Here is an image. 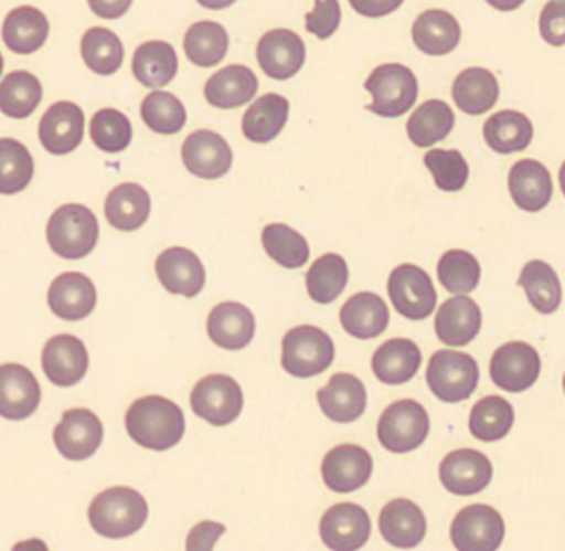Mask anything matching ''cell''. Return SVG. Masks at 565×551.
<instances>
[{
	"label": "cell",
	"mask_w": 565,
	"mask_h": 551,
	"mask_svg": "<svg viewBox=\"0 0 565 551\" xmlns=\"http://www.w3.org/2000/svg\"><path fill=\"white\" fill-rule=\"evenodd\" d=\"M126 430L139 446L161 453L178 446L184 437V413L166 398H141L126 413Z\"/></svg>",
	"instance_id": "obj_1"
},
{
	"label": "cell",
	"mask_w": 565,
	"mask_h": 551,
	"mask_svg": "<svg viewBox=\"0 0 565 551\" xmlns=\"http://www.w3.org/2000/svg\"><path fill=\"white\" fill-rule=\"evenodd\" d=\"M148 504L138 490L115 487L99 494L88 510L93 530L106 539L135 536L148 520Z\"/></svg>",
	"instance_id": "obj_2"
},
{
	"label": "cell",
	"mask_w": 565,
	"mask_h": 551,
	"mask_svg": "<svg viewBox=\"0 0 565 551\" xmlns=\"http://www.w3.org/2000/svg\"><path fill=\"white\" fill-rule=\"evenodd\" d=\"M98 237V219L82 204L62 205L46 225L50 248L66 261H78L92 254Z\"/></svg>",
	"instance_id": "obj_3"
},
{
	"label": "cell",
	"mask_w": 565,
	"mask_h": 551,
	"mask_svg": "<svg viewBox=\"0 0 565 551\" xmlns=\"http://www.w3.org/2000/svg\"><path fill=\"white\" fill-rule=\"evenodd\" d=\"M364 86L372 95V103L365 109L382 118H398L417 102V76L402 63L377 66L365 80Z\"/></svg>",
	"instance_id": "obj_4"
},
{
	"label": "cell",
	"mask_w": 565,
	"mask_h": 551,
	"mask_svg": "<svg viewBox=\"0 0 565 551\" xmlns=\"http://www.w3.org/2000/svg\"><path fill=\"white\" fill-rule=\"evenodd\" d=\"M334 357L331 337L312 325L292 328L282 338L281 364L291 377H318L331 367Z\"/></svg>",
	"instance_id": "obj_5"
},
{
	"label": "cell",
	"mask_w": 565,
	"mask_h": 551,
	"mask_svg": "<svg viewBox=\"0 0 565 551\" xmlns=\"http://www.w3.org/2000/svg\"><path fill=\"white\" fill-rule=\"evenodd\" d=\"M480 368L475 358L460 351L441 350L430 358L427 383L444 403H461L477 391Z\"/></svg>",
	"instance_id": "obj_6"
},
{
	"label": "cell",
	"mask_w": 565,
	"mask_h": 551,
	"mask_svg": "<svg viewBox=\"0 0 565 551\" xmlns=\"http://www.w3.org/2000/svg\"><path fill=\"white\" fill-rule=\"evenodd\" d=\"M428 433L430 417L425 407L414 400L395 401L379 420V443L388 453H412L425 443Z\"/></svg>",
	"instance_id": "obj_7"
},
{
	"label": "cell",
	"mask_w": 565,
	"mask_h": 551,
	"mask_svg": "<svg viewBox=\"0 0 565 551\" xmlns=\"http://www.w3.org/2000/svg\"><path fill=\"white\" fill-rule=\"evenodd\" d=\"M191 406L195 416L212 426H228L244 410V391L234 378L227 374H211L195 384L191 394Z\"/></svg>",
	"instance_id": "obj_8"
},
{
	"label": "cell",
	"mask_w": 565,
	"mask_h": 551,
	"mask_svg": "<svg viewBox=\"0 0 565 551\" xmlns=\"http://www.w3.org/2000/svg\"><path fill=\"white\" fill-rule=\"evenodd\" d=\"M392 305L408 320H425L437 307V290L430 275L417 265H398L387 284Z\"/></svg>",
	"instance_id": "obj_9"
},
{
	"label": "cell",
	"mask_w": 565,
	"mask_h": 551,
	"mask_svg": "<svg viewBox=\"0 0 565 551\" xmlns=\"http://www.w3.org/2000/svg\"><path fill=\"white\" fill-rule=\"evenodd\" d=\"M507 527L503 517L484 504L465 507L451 523L450 537L460 551H494L504 540Z\"/></svg>",
	"instance_id": "obj_10"
},
{
	"label": "cell",
	"mask_w": 565,
	"mask_h": 551,
	"mask_svg": "<svg viewBox=\"0 0 565 551\" xmlns=\"http://www.w3.org/2000/svg\"><path fill=\"white\" fill-rule=\"evenodd\" d=\"M490 374L500 390L508 393H524L540 378V353L536 348L524 341L503 345L491 358Z\"/></svg>",
	"instance_id": "obj_11"
},
{
	"label": "cell",
	"mask_w": 565,
	"mask_h": 551,
	"mask_svg": "<svg viewBox=\"0 0 565 551\" xmlns=\"http://www.w3.org/2000/svg\"><path fill=\"white\" fill-rule=\"evenodd\" d=\"M371 527V517L361 506L335 504L322 517L319 533L328 549L354 551L367 543Z\"/></svg>",
	"instance_id": "obj_12"
},
{
	"label": "cell",
	"mask_w": 565,
	"mask_h": 551,
	"mask_svg": "<svg viewBox=\"0 0 565 551\" xmlns=\"http://www.w3.org/2000/svg\"><path fill=\"white\" fill-rule=\"evenodd\" d=\"M371 454L355 444H342L326 454L321 474L332 492L351 494L361 489L372 476Z\"/></svg>",
	"instance_id": "obj_13"
},
{
	"label": "cell",
	"mask_w": 565,
	"mask_h": 551,
	"mask_svg": "<svg viewBox=\"0 0 565 551\" xmlns=\"http://www.w3.org/2000/svg\"><path fill=\"white\" fill-rule=\"evenodd\" d=\"M182 161L189 172L201 179L224 178L231 171L234 152L218 133L198 129L182 146Z\"/></svg>",
	"instance_id": "obj_14"
},
{
	"label": "cell",
	"mask_w": 565,
	"mask_h": 551,
	"mask_svg": "<svg viewBox=\"0 0 565 551\" xmlns=\"http://www.w3.org/2000/svg\"><path fill=\"white\" fill-rule=\"evenodd\" d=\"M493 479V466L480 451L460 449L440 464V480L448 492L470 497L483 492Z\"/></svg>",
	"instance_id": "obj_15"
},
{
	"label": "cell",
	"mask_w": 565,
	"mask_h": 551,
	"mask_svg": "<svg viewBox=\"0 0 565 551\" xmlns=\"http://www.w3.org/2000/svg\"><path fill=\"white\" fill-rule=\"evenodd\" d=\"M53 441L65 459H89L103 443L102 421L88 410L66 411L55 427Z\"/></svg>",
	"instance_id": "obj_16"
},
{
	"label": "cell",
	"mask_w": 565,
	"mask_h": 551,
	"mask_svg": "<svg viewBox=\"0 0 565 551\" xmlns=\"http://www.w3.org/2000/svg\"><path fill=\"white\" fill-rule=\"evenodd\" d=\"M85 113L72 102H58L40 119L39 138L50 155L63 156L75 151L83 141Z\"/></svg>",
	"instance_id": "obj_17"
},
{
	"label": "cell",
	"mask_w": 565,
	"mask_h": 551,
	"mask_svg": "<svg viewBox=\"0 0 565 551\" xmlns=\"http://www.w3.org/2000/svg\"><path fill=\"white\" fill-rule=\"evenodd\" d=\"M88 350L73 335H58L46 341L42 367L49 381L60 388L78 384L88 371Z\"/></svg>",
	"instance_id": "obj_18"
},
{
	"label": "cell",
	"mask_w": 565,
	"mask_h": 551,
	"mask_svg": "<svg viewBox=\"0 0 565 551\" xmlns=\"http://www.w3.org/2000/svg\"><path fill=\"white\" fill-rule=\"evenodd\" d=\"M257 59L265 75L270 78L280 82L292 78L305 65V42L291 30H271L258 42Z\"/></svg>",
	"instance_id": "obj_19"
},
{
	"label": "cell",
	"mask_w": 565,
	"mask_h": 551,
	"mask_svg": "<svg viewBox=\"0 0 565 551\" xmlns=\"http://www.w3.org/2000/svg\"><path fill=\"white\" fill-rule=\"evenodd\" d=\"M39 381L22 364L0 367V416L9 421H23L39 410Z\"/></svg>",
	"instance_id": "obj_20"
},
{
	"label": "cell",
	"mask_w": 565,
	"mask_h": 551,
	"mask_svg": "<svg viewBox=\"0 0 565 551\" xmlns=\"http://www.w3.org/2000/svg\"><path fill=\"white\" fill-rule=\"evenodd\" d=\"M156 274L169 294L198 297L205 285V268L201 258L184 247H171L156 261Z\"/></svg>",
	"instance_id": "obj_21"
},
{
	"label": "cell",
	"mask_w": 565,
	"mask_h": 551,
	"mask_svg": "<svg viewBox=\"0 0 565 551\" xmlns=\"http://www.w3.org/2000/svg\"><path fill=\"white\" fill-rule=\"evenodd\" d=\"M96 288L79 272H65L50 285L49 305L56 317L78 321L92 315L96 307Z\"/></svg>",
	"instance_id": "obj_22"
},
{
	"label": "cell",
	"mask_w": 565,
	"mask_h": 551,
	"mask_svg": "<svg viewBox=\"0 0 565 551\" xmlns=\"http://www.w3.org/2000/svg\"><path fill=\"white\" fill-rule=\"evenodd\" d=\"M510 194L514 204L526 212H540L553 199L554 186L550 169L536 159H521L511 168Z\"/></svg>",
	"instance_id": "obj_23"
},
{
	"label": "cell",
	"mask_w": 565,
	"mask_h": 551,
	"mask_svg": "<svg viewBox=\"0 0 565 551\" xmlns=\"http://www.w3.org/2000/svg\"><path fill=\"white\" fill-rule=\"evenodd\" d=\"M255 330L257 321L250 308L237 301H224L209 315V337L224 350H244L254 340Z\"/></svg>",
	"instance_id": "obj_24"
},
{
	"label": "cell",
	"mask_w": 565,
	"mask_h": 551,
	"mask_svg": "<svg viewBox=\"0 0 565 551\" xmlns=\"http://www.w3.org/2000/svg\"><path fill=\"white\" fill-rule=\"evenodd\" d=\"M483 315L470 297H454L445 301L435 318L438 340L448 347H467L480 333Z\"/></svg>",
	"instance_id": "obj_25"
},
{
	"label": "cell",
	"mask_w": 565,
	"mask_h": 551,
	"mask_svg": "<svg viewBox=\"0 0 565 551\" xmlns=\"http://www.w3.org/2000/svg\"><path fill=\"white\" fill-rule=\"evenodd\" d=\"M318 403L329 420L349 424L364 414L367 393L358 377L339 373L329 380L328 386L318 391Z\"/></svg>",
	"instance_id": "obj_26"
},
{
	"label": "cell",
	"mask_w": 565,
	"mask_h": 551,
	"mask_svg": "<svg viewBox=\"0 0 565 551\" xmlns=\"http://www.w3.org/2000/svg\"><path fill=\"white\" fill-rule=\"evenodd\" d=\"M379 530L395 549H415L427 533V520L417 504L395 499L382 509Z\"/></svg>",
	"instance_id": "obj_27"
},
{
	"label": "cell",
	"mask_w": 565,
	"mask_h": 551,
	"mask_svg": "<svg viewBox=\"0 0 565 551\" xmlns=\"http://www.w3.org/2000/svg\"><path fill=\"white\" fill-rule=\"evenodd\" d=\"M342 328L359 340H372L387 330L391 314L385 301L372 292L349 298L341 308Z\"/></svg>",
	"instance_id": "obj_28"
},
{
	"label": "cell",
	"mask_w": 565,
	"mask_h": 551,
	"mask_svg": "<svg viewBox=\"0 0 565 551\" xmlns=\"http://www.w3.org/2000/svg\"><path fill=\"white\" fill-rule=\"evenodd\" d=\"M422 351L407 338H392L372 358V371L381 383L398 386L408 383L420 370Z\"/></svg>",
	"instance_id": "obj_29"
},
{
	"label": "cell",
	"mask_w": 565,
	"mask_h": 551,
	"mask_svg": "<svg viewBox=\"0 0 565 551\" xmlns=\"http://www.w3.org/2000/svg\"><path fill=\"white\" fill-rule=\"evenodd\" d=\"M258 92V78L248 66L228 65L205 83V98L215 108L231 109L247 105Z\"/></svg>",
	"instance_id": "obj_30"
},
{
	"label": "cell",
	"mask_w": 565,
	"mask_h": 551,
	"mask_svg": "<svg viewBox=\"0 0 565 551\" xmlns=\"http://www.w3.org/2000/svg\"><path fill=\"white\" fill-rule=\"evenodd\" d=\"M412 39L420 52L444 56L454 52L461 40V27L447 10H427L412 27Z\"/></svg>",
	"instance_id": "obj_31"
},
{
	"label": "cell",
	"mask_w": 565,
	"mask_h": 551,
	"mask_svg": "<svg viewBox=\"0 0 565 551\" xmlns=\"http://www.w3.org/2000/svg\"><path fill=\"white\" fill-rule=\"evenodd\" d=\"M49 19L42 10L22 6L7 13L2 25V39L7 49L19 55H30L42 49L49 39Z\"/></svg>",
	"instance_id": "obj_32"
},
{
	"label": "cell",
	"mask_w": 565,
	"mask_h": 551,
	"mask_svg": "<svg viewBox=\"0 0 565 551\" xmlns=\"http://www.w3.org/2000/svg\"><path fill=\"white\" fill-rule=\"evenodd\" d=\"M149 214H151V198L148 191L136 182L116 186L106 198V219L118 231H138L148 222Z\"/></svg>",
	"instance_id": "obj_33"
},
{
	"label": "cell",
	"mask_w": 565,
	"mask_h": 551,
	"mask_svg": "<svg viewBox=\"0 0 565 551\" xmlns=\"http://www.w3.org/2000/svg\"><path fill=\"white\" fill-rule=\"evenodd\" d=\"M451 96L461 112L467 115H484L497 105L500 85L490 70L473 66L463 70L455 80Z\"/></svg>",
	"instance_id": "obj_34"
},
{
	"label": "cell",
	"mask_w": 565,
	"mask_h": 551,
	"mask_svg": "<svg viewBox=\"0 0 565 551\" xmlns=\"http://www.w3.org/2000/svg\"><path fill=\"white\" fill-rule=\"evenodd\" d=\"M179 59L174 46L162 40H151L136 49L132 73L146 88H162L178 75Z\"/></svg>",
	"instance_id": "obj_35"
},
{
	"label": "cell",
	"mask_w": 565,
	"mask_h": 551,
	"mask_svg": "<svg viewBox=\"0 0 565 551\" xmlns=\"http://www.w3.org/2000/svg\"><path fill=\"white\" fill-rule=\"evenodd\" d=\"M289 102L277 93L260 96L242 119L245 138L258 145L274 141L288 121Z\"/></svg>",
	"instance_id": "obj_36"
},
{
	"label": "cell",
	"mask_w": 565,
	"mask_h": 551,
	"mask_svg": "<svg viewBox=\"0 0 565 551\" xmlns=\"http://www.w3.org/2000/svg\"><path fill=\"white\" fill-rule=\"evenodd\" d=\"M483 136L487 145L500 155L524 151L533 141V123L524 113L504 109L487 119Z\"/></svg>",
	"instance_id": "obj_37"
},
{
	"label": "cell",
	"mask_w": 565,
	"mask_h": 551,
	"mask_svg": "<svg viewBox=\"0 0 565 551\" xmlns=\"http://www.w3.org/2000/svg\"><path fill=\"white\" fill-rule=\"evenodd\" d=\"M455 126V113L441 99H428L407 121V135L417 148H430L444 141Z\"/></svg>",
	"instance_id": "obj_38"
},
{
	"label": "cell",
	"mask_w": 565,
	"mask_h": 551,
	"mask_svg": "<svg viewBox=\"0 0 565 551\" xmlns=\"http://www.w3.org/2000/svg\"><path fill=\"white\" fill-rule=\"evenodd\" d=\"M518 285L524 288L527 300L540 314H554L563 301V285L546 262L531 261L521 272Z\"/></svg>",
	"instance_id": "obj_39"
},
{
	"label": "cell",
	"mask_w": 565,
	"mask_h": 551,
	"mask_svg": "<svg viewBox=\"0 0 565 551\" xmlns=\"http://www.w3.org/2000/svg\"><path fill=\"white\" fill-rule=\"evenodd\" d=\"M228 43L227 30L221 23L204 20L189 27L184 39L185 55L194 65L211 68L225 59Z\"/></svg>",
	"instance_id": "obj_40"
},
{
	"label": "cell",
	"mask_w": 565,
	"mask_h": 551,
	"mask_svg": "<svg viewBox=\"0 0 565 551\" xmlns=\"http://www.w3.org/2000/svg\"><path fill=\"white\" fill-rule=\"evenodd\" d=\"M42 83L32 73L17 70L0 83V112L13 119H25L42 102Z\"/></svg>",
	"instance_id": "obj_41"
},
{
	"label": "cell",
	"mask_w": 565,
	"mask_h": 551,
	"mask_svg": "<svg viewBox=\"0 0 565 551\" xmlns=\"http://www.w3.org/2000/svg\"><path fill=\"white\" fill-rule=\"evenodd\" d=\"M349 282V267L338 254L319 257L306 274V288L316 304H332L344 292Z\"/></svg>",
	"instance_id": "obj_42"
},
{
	"label": "cell",
	"mask_w": 565,
	"mask_h": 551,
	"mask_svg": "<svg viewBox=\"0 0 565 551\" xmlns=\"http://www.w3.org/2000/svg\"><path fill=\"white\" fill-rule=\"evenodd\" d=\"M514 426V410L504 398L488 396L475 404L470 414V433L483 443H497Z\"/></svg>",
	"instance_id": "obj_43"
},
{
	"label": "cell",
	"mask_w": 565,
	"mask_h": 551,
	"mask_svg": "<svg viewBox=\"0 0 565 551\" xmlns=\"http://www.w3.org/2000/svg\"><path fill=\"white\" fill-rule=\"evenodd\" d=\"M82 56L86 66L98 75H115L125 60V46L111 30L93 27L82 39Z\"/></svg>",
	"instance_id": "obj_44"
},
{
	"label": "cell",
	"mask_w": 565,
	"mask_h": 551,
	"mask_svg": "<svg viewBox=\"0 0 565 551\" xmlns=\"http://www.w3.org/2000/svg\"><path fill=\"white\" fill-rule=\"evenodd\" d=\"M35 171L29 149L12 138H0V194L22 192Z\"/></svg>",
	"instance_id": "obj_45"
},
{
	"label": "cell",
	"mask_w": 565,
	"mask_h": 551,
	"mask_svg": "<svg viewBox=\"0 0 565 551\" xmlns=\"http://www.w3.org/2000/svg\"><path fill=\"white\" fill-rule=\"evenodd\" d=\"M141 118L149 129L159 135H175L184 128L188 112L178 96L158 89L142 99Z\"/></svg>",
	"instance_id": "obj_46"
},
{
	"label": "cell",
	"mask_w": 565,
	"mask_h": 551,
	"mask_svg": "<svg viewBox=\"0 0 565 551\" xmlns=\"http://www.w3.org/2000/svg\"><path fill=\"white\" fill-rule=\"evenodd\" d=\"M267 254L285 268H301L309 261L308 241L286 224H270L262 232Z\"/></svg>",
	"instance_id": "obj_47"
},
{
	"label": "cell",
	"mask_w": 565,
	"mask_h": 551,
	"mask_svg": "<svg viewBox=\"0 0 565 551\" xmlns=\"http://www.w3.org/2000/svg\"><path fill=\"white\" fill-rule=\"evenodd\" d=\"M481 267L473 254L467 251L445 252L438 262V280L450 294H470L480 284Z\"/></svg>",
	"instance_id": "obj_48"
},
{
	"label": "cell",
	"mask_w": 565,
	"mask_h": 551,
	"mask_svg": "<svg viewBox=\"0 0 565 551\" xmlns=\"http://www.w3.org/2000/svg\"><path fill=\"white\" fill-rule=\"evenodd\" d=\"M89 136L96 148L116 155L125 151L132 139V126L128 116L118 109L105 108L95 113L89 123Z\"/></svg>",
	"instance_id": "obj_49"
},
{
	"label": "cell",
	"mask_w": 565,
	"mask_h": 551,
	"mask_svg": "<svg viewBox=\"0 0 565 551\" xmlns=\"http://www.w3.org/2000/svg\"><path fill=\"white\" fill-rule=\"evenodd\" d=\"M424 162L441 191H461L470 178V166L457 149H431L425 155Z\"/></svg>",
	"instance_id": "obj_50"
},
{
	"label": "cell",
	"mask_w": 565,
	"mask_h": 551,
	"mask_svg": "<svg viewBox=\"0 0 565 551\" xmlns=\"http://www.w3.org/2000/svg\"><path fill=\"white\" fill-rule=\"evenodd\" d=\"M341 23L339 0H316L315 9L306 13V30L319 40L334 35Z\"/></svg>",
	"instance_id": "obj_51"
},
{
	"label": "cell",
	"mask_w": 565,
	"mask_h": 551,
	"mask_svg": "<svg viewBox=\"0 0 565 551\" xmlns=\"http://www.w3.org/2000/svg\"><path fill=\"white\" fill-rule=\"evenodd\" d=\"M540 32L550 45H565V0H551L544 6L540 17Z\"/></svg>",
	"instance_id": "obj_52"
},
{
	"label": "cell",
	"mask_w": 565,
	"mask_h": 551,
	"mask_svg": "<svg viewBox=\"0 0 565 551\" xmlns=\"http://www.w3.org/2000/svg\"><path fill=\"white\" fill-rule=\"evenodd\" d=\"M225 533V527L222 523L202 522L195 526L189 533L188 550L209 551L214 549L217 540Z\"/></svg>",
	"instance_id": "obj_53"
},
{
	"label": "cell",
	"mask_w": 565,
	"mask_h": 551,
	"mask_svg": "<svg viewBox=\"0 0 565 551\" xmlns=\"http://www.w3.org/2000/svg\"><path fill=\"white\" fill-rule=\"evenodd\" d=\"M349 3L361 15L379 19V17L395 12L404 3V0H349Z\"/></svg>",
	"instance_id": "obj_54"
},
{
	"label": "cell",
	"mask_w": 565,
	"mask_h": 551,
	"mask_svg": "<svg viewBox=\"0 0 565 551\" xmlns=\"http://www.w3.org/2000/svg\"><path fill=\"white\" fill-rule=\"evenodd\" d=\"M88 6L95 15L115 20L131 9L132 0H88Z\"/></svg>",
	"instance_id": "obj_55"
},
{
	"label": "cell",
	"mask_w": 565,
	"mask_h": 551,
	"mask_svg": "<svg viewBox=\"0 0 565 551\" xmlns=\"http://www.w3.org/2000/svg\"><path fill=\"white\" fill-rule=\"evenodd\" d=\"M487 2L501 12H513V10L520 9L526 0H487Z\"/></svg>",
	"instance_id": "obj_56"
},
{
	"label": "cell",
	"mask_w": 565,
	"mask_h": 551,
	"mask_svg": "<svg viewBox=\"0 0 565 551\" xmlns=\"http://www.w3.org/2000/svg\"><path fill=\"white\" fill-rule=\"evenodd\" d=\"M198 2L201 3L202 7H205V9L222 10L227 9V7H231L232 3L237 2V0H198Z\"/></svg>",
	"instance_id": "obj_57"
},
{
	"label": "cell",
	"mask_w": 565,
	"mask_h": 551,
	"mask_svg": "<svg viewBox=\"0 0 565 551\" xmlns=\"http://www.w3.org/2000/svg\"><path fill=\"white\" fill-rule=\"evenodd\" d=\"M559 182H561V189H563V192L565 195V161H564L563 168H561V171H559Z\"/></svg>",
	"instance_id": "obj_58"
},
{
	"label": "cell",
	"mask_w": 565,
	"mask_h": 551,
	"mask_svg": "<svg viewBox=\"0 0 565 551\" xmlns=\"http://www.w3.org/2000/svg\"><path fill=\"white\" fill-rule=\"evenodd\" d=\"M2 72H3V59H2V53H0V75H2Z\"/></svg>",
	"instance_id": "obj_59"
},
{
	"label": "cell",
	"mask_w": 565,
	"mask_h": 551,
	"mask_svg": "<svg viewBox=\"0 0 565 551\" xmlns=\"http://www.w3.org/2000/svg\"><path fill=\"white\" fill-rule=\"evenodd\" d=\"M563 384H564V393H565V374H564Z\"/></svg>",
	"instance_id": "obj_60"
}]
</instances>
